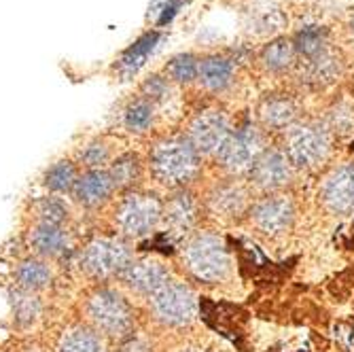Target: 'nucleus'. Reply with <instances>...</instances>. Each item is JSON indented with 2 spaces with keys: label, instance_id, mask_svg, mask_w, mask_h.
Masks as SVG:
<instances>
[{
  "label": "nucleus",
  "instance_id": "f257e3e1",
  "mask_svg": "<svg viewBox=\"0 0 354 352\" xmlns=\"http://www.w3.org/2000/svg\"><path fill=\"white\" fill-rule=\"evenodd\" d=\"M202 155L187 138H166L151 151V170L159 183L168 187H183L200 172Z\"/></svg>",
  "mask_w": 354,
  "mask_h": 352
},
{
  "label": "nucleus",
  "instance_id": "f03ea898",
  "mask_svg": "<svg viewBox=\"0 0 354 352\" xmlns=\"http://www.w3.org/2000/svg\"><path fill=\"white\" fill-rule=\"evenodd\" d=\"M183 259L187 270L204 282L225 280L232 272V257L227 246H225L221 236L210 232L193 236L185 244Z\"/></svg>",
  "mask_w": 354,
  "mask_h": 352
},
{
  "label": "nucleus",
  "instance_id": "7ed1b4c3",
  "mask_svg": "<svg viewBox=\"0 0 354 352\" xmlns=\"http://www.w3.org/2000/svg\"><path fill=\"white\" fill-rule=\"evenodd\" d=\"M87 316L95 331L109 337H125L134 327L130 304L113 289H98L87 299Z\"/></svg>",
  "mask_w": 354,
  "mask_h": 352
},
{
  "label": "nucleus",
  "instance_id": "20e7f679",
  "mask_svg": "<svg viewBox=\"0 0 354 352\" xmlns=\"http://www.w3.org/2000/svg\"><path fill=\"white\" fill-rule=\"evenodd\" d=\"M151 310L159 323L168 327L189 325L198 314V297L189 284L180 280H170L155 295L149 297Z\"/></svg>",
  "mask_w": 354,
  "mask_h": 352
},
{
  "label": "nucleus",
  "instance_id": "39448f33",
  "mask_svg": "<svg viewBox=\"0 0 354 352\" xmlns=\"http://www.w3.org/2000/svg\"><path fill=\"white\" fill-rule=\"evenodd\" d=\"M266 151V142L261 132L254 125H242L238 130H232L227 140L216 151L218 164L230 174H250L257 159Z\"/></svg>",
  "mask_w": 354,
  "mask_h": 352
},
{
  "label": "nucleus",
  "instance_id": "423d86ee",
  "mask_svg": "<svg viewBox=\"0 0 354 352\" xmlns=\"http://www.w3.org/2000/svg\"><path fill=\"white\" fill-rule=\"evenodd\" d=\"M164 219V206L155 196L130 194L117 208V228L127 238H142L151 234Z\"/></svg>",
  "mask_w": 354,
  "mask_h": 352
},
{
  "label": "nucleus",
  "instance_id": "0eeeda50",
  "mask_svg": "<svg viewBox=\"0 0 354 352\" xmlns=\"http://www.w3.org/2000/svg\"><path fill=\"white\" fill-rule=\"evenodd\" d=\"M329 149L331 138L327 130L320 125H299L288 130L284 153L293 168H314L325 162Z\"/></svg>",
  "mask_w": 354,
  "mask_h": 352
},
{
  "label": "nucleus",
  "instance_id": "6e6552de",
  "mask_svg": "<svg viewBox=\"0 0 354 352\" xmlns=\"http://www.w3.org/2000/svg\"><path fill=\"white\" fill-rule=\"evenodd\" d=\"M130 263V246L117 238H95L85 246L81 254L83 270L93 278H109L121 274Z\"/></svg>",
  "mask_w": 354,
  "mask_h": 352
},
{
  "label": "nucleus",
  "instance_id": "1a4fd4ad",
  "mask_svg": "<svg viewBox=\"0 0 354 352\" xmlns=\"http://www.w3.org/2000/svg\"><path fill=\"white\" fill-rule=\"evenodd\" d=\"M232 134L230 117L221 111H206L191 121L187 140L200 155H216V151L223 147Z\"/></svg>",
  "mask_w": 354,
  "mask_h": 352
},
{
  "label": "nucleus",
  "instance_id": "9d476101",
  "mask_svg": "<svg viewBox=\"0 0 354 352\" xmlns=\"http://www.w3.org/2000/svg\"><path fill=\"white\" fill-rule=\"evenodd\" d=\"M295 219V206L293 202L284 196H270L263 198L261 202H257L250 210V221L257 230H261L263 234L278 236L291 228V223Z\"/></svg>",
  "mask_w": 354,
  "mask_h": 352
},
{
  "label": "nucleus",
  "instance_id": "9b49d317",
  "mask_svg": "<svg viewBox=\"0 0 354 352\" xmlns=\"http://www.w3.org/2000/svg\"><path fill=\"white\" fill-rule=\"evenodd\" d=\"M250 178L252 183L263 189V191H274L286 187L293 178V164L288 162V157L284 151H276V149H266L261 153V157L257 159V164L250 170Z\"/></svg>",
  "mask_w": 354,
  "mask_h": 352
},
{
  "label": "nucleus",
  "instance_id": "f8f14e48",
  "mask_svg": "<svg viewBox=\"0 0 354 352\" xmlns=\"http://www.w3.org/2000/svg\"><path fill=\"white\" fill-rule=\"evenodd\" d=\"M320 198L335 214H348L354 210V166H337L320 187Z\"/></svg>",
  "mask_w": 354,
  "mask_h": 352
},
{
  "label": "nucleus",
  "instance_id": "ddd939ff",
  "mask_svg": "<svg viewBox=\"0 0 354 352\" xmlns=\"http://www.w3.org/2000/svg\"><path fill=\"white\" fill-rule=\"evenodd\" d=\"M121 280L130 286L132 291L140 293V295H155L166 282H170V272L166 270V266H162L155 259H138L132 261L121 274Z\"/></svg>",
  "mask_w": 354,
  "mask_h": 352
},
{
  "label": "nucleus",
  "instance_id": "4468645a",
  "mask_svg": "<svg viewBox=\"0 0 354 352\" xmlns=\"http://www.w3.org/2000/svg\"><path fill=\"white\" fill-rule=\"evenodd\" d=\"M115 183L109 170H87L81 174L73 187V196L79 204L87 208H95L104 204L115 191Z\"/></svg>",
  "mask_w": 354,
  "mask_h": 352
},
{
  "label": "nucleus",
  "instance_id": "2eb2a0df",
  "mask_svg": "<svg viewBox=\"0 0 354 352\" xmlns=\"http://www.w3.org/2000/svg\"><path fill=\"white\" fill-rule=\"evenodd\" d=\"M234 62L223 57V55H208L204 59H200V73H198V81L202 83L204 89L208 91H223L227 89L234 81Z\"/></svg>",
  "mask_w": 354,
  "mask_h": 352
},
{
  "label": "nucleus",
  "instance_id": "dca6fc26",
  "mask_svg": "<svg viewBox=\"0 0 354 352\" xmlns=\"http://www.w3.org/2000/svg\"><path fill=\"white\" fill-rule=\"evenodd\" d=\"M30 246L43 257H59L68 248V234L62 225H49V223H39L30 232Z\"/></svg>",
  "mask_w": 354,
  "mask_h": 352
},
{
  "label": "nucleus",
  "instance_id": "f3484780",
  "mask_svg": "<svg viewBox=\"0 0 354 352\" xmlns=\"http://www.w3.org/2000/svg\"><path fill=\"white\" fill-rule=\"evenodd\" d=\"M164 219L174 232H189L198 219V204L191 194L180 191L164 206Z\"/></svg>",
  "mask_w": 354,
  "mask_h": 352
},
{
  "label": "nucleus",
  "instance_id": "a211bd4d",
  "mask_svg": "<svg viewBox=\"0 0 354 352\" xmlns=\"http://www.w3.org/2000/svg\"><path fill=\"white\" fill-rule=\"evenodd\" d=\"M208 206L214 214L234 216L246 208V191L238 183H227L216 187L208 196Z\"/></svg>",
  "mask_w": 354,
  "mask_h": 352
},
{
  "label": "nucleus",
  "instance_id": "6ab92c4d",
  "mask_svg": "<svg viewBox=\"0 0 354 352\" xmlns=\"http://www.w3.org/2000/svg\"><path fill=\"white\" fill-rule=\"evenodd\" d=\"M57 352H106V348L102 337L95 331L77 327L62 335L57 344Z\"/></svg>",
  "mask_w": 354,
  "mask_h": 352
},
{
  "label": "nucleus",
  "instance_id": "aec40b11",
  "mask_svg": "<svg viewBox=\"0 0 354 352\" xmlns=\"http://www.w3.org/2000/svg\"><path fill=\"white\" fill-rule=\"evenodd\" d=\"M295 115V104L286 98H270L261 106V121L266 127H272V130H284V127L293 123Z\"/></svg>",
  "mask_w": 354,
  "mask_h": 352
},
{
  "label": "nucleus",
  "instance_id": "412c9836",
  "mask_svg": "<svg viewBox=\"0 0 354 352\" xmlns=\"http://www.w3.org/2000/svg\"><path fill=\"white\" fill-rule=\"evenodd\" d=\"M17 282L24 291H41L51 282V270L45 261L39 259H26L17 268Z\"/></svg>",
  "mask_w": 354,
  "mask_h": 352
},
{
  "label": "nucleus",
  "instance_id": "4be33fe9",
  "mask_svg": "<svg viewBox=\"0 0 354 352\" xmlns=\"http://www.w3.org/2000/svg\"><path fill=\"white\" fill-rule=\"evenodd\" d=\"M166 79L170 83H178V85H189L198 79L200 73V59L193 53H178L174 55L168 64H166Z\"/></svg>",
  "mask_w": 354,
  "mask_h": 352
},
{
  "label": "nucleus",
  "instance_id": "5701e85b",
  "mask_svg": "<svg viewBox=\"0 0 354 352\" xmlns=\"http://www.w3.org/2000/svg\"><path fill=\"white\" fill-rule=\"evenodd\" d=\"M293 55H295V45L286 39H278L274 43H270L263 53H261V62L263 66L272 73H280L284 68L291 66L293 62Z\"/></svg>",
  "mask_w": 354,
  "mask_h": 352
},
{
  "label": "nucleus",
  "instance_id": "b1692460",
  "mask_svg": "<svg viewBox=\"0 0 354 352\" xmlns=\"http://www.w3.org/2000/svg\"><path fill=\"white\" fill-rule=\"evenodd\" d=\"M111 176L117 189L132 187L140 176V159L134 153H125L111 164Z\"/></svg>",
  "mask_w": 354,
  "mask_h": 352
},
{
  "label": "nucleus",
  "instance_id": "393cba45",
  "mask_svg": "<svg viewBox=\"0 0 354 352\" xmlns=\"http://www.w3.org/2000/svg\"><path fill=\"white\" fill-rule=\"evenodd\" d=\"M155 117V104H151L147 98H136L123 113V123L130 132H145L151 127Z\"/></svg>",
  "mask_w": 354,
  "mask_h": 352
},
{
  "label": "nucleus",
  "instance_id": "a878e982",
  "mask_svg": "<svg viewBox=\"0 0 354 352\" xmlns=\"http://www.w3.org/2000/svg\"><path fill=\"white\" fill-rule=\"evenodd\" d=\"M11 308H13V316L19 325H30L35 323L39 314H41V302L37 295H32V291H24L17 289L11 293Z\"/></svg>",
  "mask_w": 354,
  "mask_h": 352
},
{
  "label": "nucleus",
  "instance_id": "bb28decb",
  "mask_svg": "<svg viewBox=\"0 0 354 352\" xmlns=\"http://www.w3.org/2000/svg\"><path fill=\"white\" fill-rule=\"evenodd\" d=\"M77 168L71 162H57L55 166H51L45 174V185L51 191H57V194H64V191H73L75 183H77Z\"/></svg>",
  "mask_w": 354,
  "mask_h": 352
},
{
  "label": "nucleus",
  "instance_id": "cd10ccee",
  "mask_svg": "<svg viewBox=\"0 0 354 352\" xmlns=\"http://www.w3.org/2000/svg\"><path fill=\"white\" fill-rule=\"evenodd\" d=\"M157 39H159V35H145L132 49H127L125 53H123V59H121V68L125 71V73H134L140 64H142V59L149 55V51H153V47H155V43H157Z\"/></svg>",
  "mask_w": 354,
  "mask_h": 352
},
{
  "label": "nucleus",
  "instance_id": "c85d7f7f",
  "mask_svg": "<svg viewBox=\"0 0 354 352\" xmlns=\"http://www.w3.org/2000/svg\"><path fill=\"white\" fill-rule=\"evenodd\" d=\"M299 53H304L306 57L314 59L318 55H323L325 53V37H323V32H318V30H304L301 35L297 37V45Z\"/></svg>",
  "mask_w": 354,
  "mask_h": 352
},
{
  "label": "nucleus",
  "instance_id": "c756f323",
  "mask_svg": "<svg viewBox=\"0 0 354 352\" xmlns=\"http://www.w3.org/2000/svg\"><path fill=\"white\" fill-rule=\"evenodd\" d=\"M81 162L89 170H102V166L111 162V151L104 142L95 140L81 151Z\"/></svg>",
  "mask_w": 354,
  "mask_h": 352
},
{
  "label": "nucleus",
  "instance_id": "7c9ffc66",
  "mask_svg": "<svg viewBox=\"0 0 354 352\" xmlns=\"http://www.w3.org/2000/svg\"><path fill=\"white\" fill-rule=\"evenodd\" d=\"M142 98H147L151 104L164 102L170 98V81L162 75H153L142 83Z\"/></svg>",
  "mask_w": 354,
  "mask_h": 352
},
{
  "label": "nucleus",
  "instance_id": "2f4dec72",
  "mask_svg": "<svg viewBox=\"0 0 354 352\" xmlns=\"http://www.w3.org/2000/svg\"><path fill=\"white\" fill-rule=\"evenodd\" d=\"M39 216L41 223H49V225H62L66 221V208L55 198H45L39 202Z\"/></svg>",
  "mask_w": 354,
  "mask_h": 352
}]
</instances>
